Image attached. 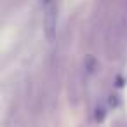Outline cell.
I'll return each mask as SVG.
<instances>
[{
    "mask_svg": "<svg viewBox=\"0 0 127 127\" xmlns=\"http://www.w3.org/2000/svg\"><path fill=\"white\" fill-rule=\"evenodd\" d=\"M58 4H52L44 9V35L49 42L54 40L58 30Z\"/></svg>",
    "mask_w": 127,
    "mask_h": 127,
    "instance_id": "obj_1",
    "label": "cell"
},
{
    "mask_svg": "<svg viewBox=\"0 0 127 127\" xmlns=\"http://www.w3.org/2000/svg\"><path fill=\"white\" fill-rule=\"evenodd\" d=\"M52 4H58V0H42V9H45V7L52 5Z\"/></svg>",
    "mask_w": 127,
    "mask_h": 127,
    "instance_id": "obj_2",
    "label": "cell"
}]
</instances>
